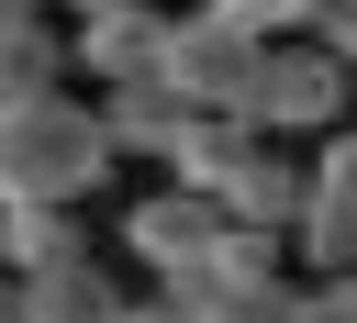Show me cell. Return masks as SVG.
<instances>
[{"label": "cell", "instance_id": "3", "mask_svg": "<svg viewBox=\"0 0 357 323\" xmlns=\"http://www.w3.org/2000/svg\"><path fill=\"white\" fill-rule=\"evenodd\" d=\"M346 78H357V67H335L312 33H279V45L257 56V89H245L234 123H257V134H335V123H346Z\"/></svg>", "mask_w": 357, "mask_h": 323}, {"label": "cell", "instance_id": "11", "mask_svg": "<svg viewBox=\"0 0 357 323\" xmlns=\"http://www.w3.org/2000/svg\"><path fill=\"white\" fill-rule=\"evenodd\" d=\"M245 145H257V123H234V111H190V134L167 145V189H201V200H212L223 167H234Z\"/></svg>", "mask_w": 357, "mask_h": 323}, {"label": "cell", "instance_id": "16", "mask_svg": "<svg viewBox=\"0 0 357 323\" xmlns=\"http://www.w3.org/2000/svg\"><path fill=\"white\" fill-rule=\"evenodd\" d=\"M123 323H190V312H178L167 290H156V301H123Z\"/></svg>", "mask_w": 357, "mask_h": 323}, {"label": "cell", "instance_id": "5", "mask_svg": "<svg viewBox=\"0 0 357 323\" xmlns=\"http://www.w3.org/2000/svg\"><path fill=\"white\" fill-rule=\"evenodd\" d=\"M167 22H178V11H78V33H67V67H78L89 89L167 78Z\"/></svg>", "mask_w": 357, "mask_h": 323}, {"label": "cell", "instance_id": "14", "mask_svg": "<svg viewBox=\"0 0 357 323\" xmlns=\"http://www.w3.org/2000/svg\"><path fill=\"white\" fill-rule=\"evenodd\" d=\"M190 11H223V22H245L257 45H279V33H312L324 0H190Z\"/></svg>", "mask_w": 357, "mask_h": 323}, {"label": "cell", "instance_id": "6", "mask_svg": "<svg viewBox=\"0 0 357 323\" xmlns=\"http://www.w3.org/2000/svg\"><path fill=\"white\" fill-rule=\"evenodd\" d=\"M301 200H312V167L279 156V134H257V145L223 167V189H212V212H223V223H257V234H290Z\"/></svg>", "mask_w": 357, "mask_h": 323}, {"label": "cell", "instance_id": "17", "mask_svg": "<svg viewBox=\"0 0 357 323\" xmlns=\"http://www.w3.org/2000/svg\"><path fill=\"white\" fill-rule=\"evenodd\" d=\"M67 11H178V0H67Z\"/></svg>", "mask_w": 357, "mask_h": 323}, {"label": "cell", "instance_id": "19", "mask_svg": "<svg viewBox=\"0 0 357 323\" xmlns=\"http://www.w3.org/2000/svg\"><path fill=\"white\" fill-rule=\"evenodd\" d=\"M0 11H45V0H0Z\"/></svg>", "mask_w": 357, "mask_h": 323}, {"label": "cell", "instance_id": "13", "mask_svg": "<svg viewBox=\"0 0 357 323\" xmlns=\"http://www.w3.org/2000/svg\"><path fill=\"white\" fill-rule=\"evenodd\" d=\"M301 167H312V212H346V223H357V123H335Z\"/></svg>", "mask_w": 357, "mask_h": 323}, {"label": "cell", "instance_id": "4", "mask_svg": "<svg viewBox=\"0 0 357 323\" xmlns=\"http://www.w3.org/2000/svg\"><path fill=\"white\" fill-rule=\"evenodd\" d=\"M257 33L245 22H223V11H190L178 0V22H167V89L190 100V111H245V89H257Z\"/></svg>", "mask_w": 357, "mask_h": 323}, {"label": "cell", "instance_id": "15", "mask_svg": "<svg viewBox=\"0 0 357 323\" xmlns=\"http://www.w3.org/2000/svg\"><path fill=\"white\" fill-rule=\"evenodd\" d=\"M312 45H324L335 67H357V0H324V11H312Z\"/></svg>", "mask_w": 357, "mask_h": 323}, {"label": "cell", "instance_id": "8", "mask_svg": "<svg viewBox=\"0 0 357 323\" xmlns=\"http://www.w3.org/2000/svg\"><path fill=\"white\" fill-rule=\"evenodd\" d=\"M100 134H112L123 156H145V167H167V145L190 134V100H178L167 78H134V89H100Z\"/></svg>", "mask_w": 357, "mask_h": 323}, {"label": "cell", "instance_id": "2", "mask_svg": "<svg viewBox=\"0 0 357 323\" xmlns=\"http://www.w3.org/2000/svg\"><path fill=\"white\" fill-rule=\"evenodd\" d=\"M190 323H268V312H290V234H257V223H223L212 234V256L201 267H178V278H156Z\"/></svg>", "mask_w": 357, "mask_h": 323}, {"label": "cell", "instance_id": "9", "mask_svg": "<svg viewBox=\"0 0 357 323\" xmlns=\"http://www.w3.org/2000/svg\"><path fill=\"white\" fill-rule=\"evenodd\" d=\"M22 323H123V278H112L100 256L33 267V278H22Z\"/></svg>", "mask_w": 357, "mask_h": 323}, {"label": "cell", "instance_id": "7", "mask_svg": "<svg viewBox=\"0 0 357 323\" xmlns=\"http://www.w3.org/2000/svg\"><path fill=\"white\" fill-rule=\"evenodd\" d=\"M212 234H223V212H212L201 189H145V200L123 212V256H134V267H156V278L201 267V256H212Z\"/></svg>", "mask_w": 357, "mask_h": 323}, {"label": "cell", "instance_id": "20", "mask_svg": "<svg viewBox=\"0 0 357 323\" xmlns=\"http://www.w3.org/2000/svg\"><path fill=\"white\" fill-rule=\"evenodd\" d=\"M268 323H290V312H268Z\"/></svg>", "mask_w": 357, "mask_h": 323}, {"label": "cell", "instance_id": "18", "mask_svg": "<svg viewBox=\"0 0 357 323\" xmlns=\"http://www.w3.org/2000/svg\"><path fill=\"white\" fill-rule=\"evenodd\" d=\"M0 323H22V278L11 267H0Z\"/></svg>", "mask_w": 357, "mask_h": 323}, {"label": "cell", "instance_id": "1", "mask_svg": "<svg viewBox=\"0 0 357 323\" xmlns=\"http://www.w3.org/2000/svg\"><path fill=\"white\" fill-rule=\"evenodd\" d=\"M112 167H123V145L100 134V100H78V89H22V100H0V212L11 200H100L112 189Z\"/></svg>", "mask_w": 357, "mask_h": 323}, {"label": "cell", "instance_id": "12", "mask_svg": "<svg viewBox=\"0 0 357 323\" xmlns=\"http://www.w3.org/2000/svg\"><path fill=\"white\" fill-rule=\"evenodd\" d=\"M22 89H67V45L45 33V11H0V100Z\"/></svg>", "mask_w": 357, "mask_h": 323}, {"label": "cell", "instance_id": "10", "mask_svg": "<svg viewBox=\"0 0 357 323\" xmlns=\"http://www.w3.org/2000/svg\"><path fill=\"white\" fill-rule=\"evenodd\" d=\"M67 256H89V223H78V200H11V212H0V267H11V278H33V267H67Z\"/></svg>", "mask_w": 357, "mask_h": 323}]
</instances>
